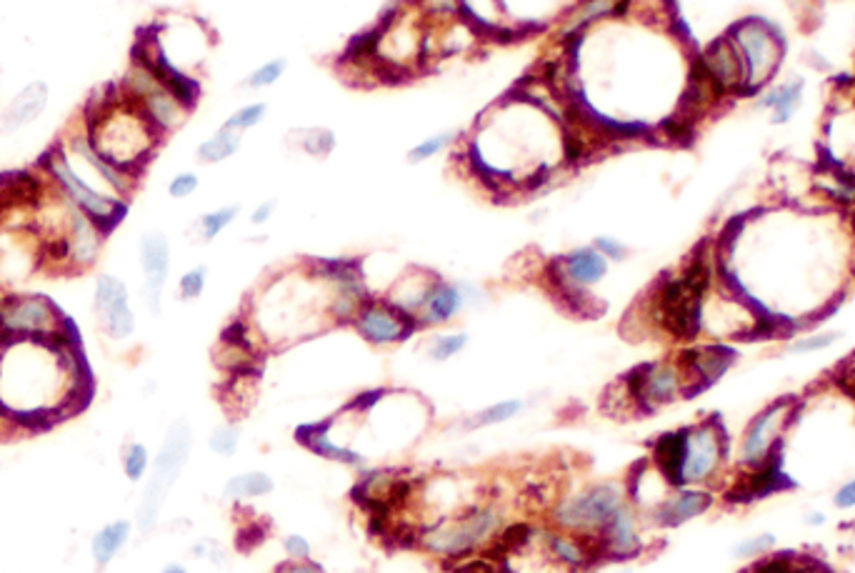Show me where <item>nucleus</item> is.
Here are the masks:
<instances>
[{
  "mask_svg": "<svg viewBox=\"0 0 855 573\" xmlns=\"http://www.w3.org/2000/svg\"><path fill=\"white\" fill-rule=\"evenodd\" d=\"M730 458V441L718 418L690 423L660 433L650 446L648 461L673 488H713L723 478Z\"/></svg>",
  "mask_w": 855,
  "mask_h": 573,
  "instance_id": "obj_1",
  "label": "nucleus"
},
{
  "mask_svg": "<svg viewBox=\"0 0 855 573\" xmlns=\"http://www.w3.org/2000/svg\"><path fill=\"white\" fill-rule=\"evenodd\" d=\"M505 521L508 518H505L503 501L488 493L478 503L453 513V516L438 518V521L420 526L415 531L413 548L443 563L458 561V558L493 548Z\"/></svg>",
  "mask_w": 855,
  "mask_h": 573,
  "instance_id": "obj_2",
  "label": "nucleus"
},
{
  "mask_svg": "<svg viewBox=\"0 0 855 573\" xmlns=\"http://www.w3.org/2000/svg\"><path fill=\"white\" fill-rule=\"evenodd\" d=\"M158 136L135 101L128 106L100 108L98 123H90V143L95 151L123 171L140 166L153 153Z\"/></svg>",
  "mask_w": 855,
  "mask_h": 573,
  "instance_id": "obj_3",
  "label": "nucleus"
},
{
  "mask_svg": "<svg viewBox=\"0 0 855 573\" xmlns=\"http://www.w3.org/2000/svg\"><path fill=\"white\" fill-rule=\"evenodd\" d=\"M623 503H628V493L625 483L618 478L583 483L555 498L553 506L548 508V526L595 538Z\"/></svg>",
  "mask_w": 855,
  "mask_h": 573,
  "instance_id": "obj_4",
  "label": "nucleus"
},
{
  "mask_svg": "<svg viewBox=\"0 0 855 573\" xmlns=\"http://www.w3.org/2000/svg\"><path fill=\"white\" fill-rule=\"evenodd\" d=\"M795 418H798V401L795 398H780V401L768 403L763 411L755 413L738 441V453H735L738 471H760V468L778 461L780 443L793 428Z\"/></svg>",
  "mask_w": 855,
  "mask_h": 573,
  "instance_id": "obj_5",
  "label": "nucleus"
},
{
  "mask_svg": "<svg viewBox=\"0 0 855 573\" xmlns=\"http://www.w3.org/2000/svg\"><path fill=\"white\" fill-rule=\"evenodd\" d=\"M190 446H193L190 426L185 421H175L170 426L168 436H165L163 446H160L150 481L143 491V501L138 506V531L148 533L155 526L170 488L175 486L178 476L183 473L185 461L190 456Z\"/></svg>",
  "mask_w": 855,
  "mask_h": 573,
  "instance_id": "obj_6",
  "label": "nucleus"
},
{
  "mask_svg": "<svg viewBox=\"0 0 855 573\" xmlns=\"http://www.w3.org/2000/svg\"><path fill=\"white\" fill-rule=\"evenodd\" d=\"M620 381L628 388L638 416L673 406L675 401L688 396V383H685V376L675 358L673 361L640 363V366L630 368Z\"/></svg>",
  "mask_w": 855,
  "mask_h": 573,
  "instance_id": "obj_7",
  "label": "nucleus"
},
{
  "mask_svg": "<svg viewBox=\"0 0 855 573\" xmlns=\"http://www.w3.org/2000/svg\"><path fill=\"white\" fill-rule=\"evenodd\" d=\"M733 46L738 48L740 58L745 66V96L763 88L765 83L773 78L775 68L780 66V48L778 38L773 36L770 28H765L760 21H743L728 33Z\"/></svg>",
  "mask_w": 855,
  "mask_h": 573,
  "instance_id": "obj_8",
  "label": "nucleus"
},
{
  "mask_svg": "<svg viewBox=\"0 0 855 573\" xmlns=\"http://www.w3.org/2000/svg\"><path fill=\"white\" fill-rule=\"evenodd\" d=\"M350 326L368 346L375 348L400 346V343L410 341L415 333H420L418 321L413 316L403 313L388 298L375 296V293L360 306Z\"/></svg>",
  "mask_w": 855,
  "mask_h": 573,
  "instance_id": "obj_9",
  "label": "nucleus"
},
{
  "mask_svg": "<svg viewBox=\"0 0 855 573\" xmlns=\"http://www.w3.org/2000/svg\"><path fill=\"white\" fill-rule=\"evenodd\" d=\"M483 301L485 293L475 283L450 281L438 273L418 313L420 331H438V328L450 326L465 308L480 306Z\"/></svg>",
  "mask_w": 855,
  "mask_h": 573,
  "instance_id": "obj_10",
  "label": "nucleus"
},
{
  "mask_svg": "<svg viewBox=\"0 0 855 573\" xmlns=\"http://www.w3.org/2000/svg\"><path fill=\"white\" fill-rule=\"evenodd\" d=\"M645 528L648 523L643 521V513L633 503H623L595 536L603 563H625L643 556L650 543L645 538Z\"/></svg>",
  "mask_w": 855,
  "mask_h": 573,
  "instance_id": "obj_11",
  "label": "nucleus"
},
{
  "mask_svg": "<svg viewBox=\"0 0 855 573\" xmlns=\"http://www.w3.org/2000/svg\"><path fill=\"white\" fill-rule=\"evenodd\" d=\"M48 171L53 173V178L63 186V191L68 193L70 201H73L90 221L103 223V226H113L115 221H120V216H123V203L90 188L88 183L75 173V168L70 166L68 156H65L63 151L50 153Z\"/></svg>",
  "mask_w": 855,
  "mask_h": 573,
  "instance_id": "obj_12",
  "label": "nucleus"
},
{
  "mask_svg": "<svg viewBox=\"0 0 855 573\" xmlns=\"http://www.w3.org/2000/svg\"><path fill=\"white\" fill-rule=\"evenodd\" d=\"M715 506L713 488H698V486H678L670 488L668 496L653 508V511L643 513V521L648 528H680L685 523L695 521V518L705 516L710 508Z\"/></svg>",
  "mask_w": 855,
  "mask_h": 573,
  "instance_id": "obj_13",
  "label": "nucleus"
},
{
  "mask_svg": "<svg viewBox=\"0 0 855 573\" xmlns=\"http://www.w3.org/2000/svg\"><path fill=\"white\" fill-rule=\"evenodd\" d=\"M698 63L700 68H703L705 78L710 81V86L718 93V98L733 96V93H743L745 96L743 58H740L738 48L733 46V41H730L728 36L710 43L698 56Z\"/></svg>",
  "mask_w": 855,
  "mask_h": 573,
  "instance_id": "obj_14",
  "label": "nucleus"
},
{
  "mask_svg": "<svg viewBox=\"0 0 855 573\" xmlns=\"http://www.w3.org/2000/svg\"><path fill=\"white\" fill-rule=\"evenodd\" d=\"M680 371H683L685 383H688V396L695 391L713 386L735 361V351L720 343H708V346H690L675 356Z\"/></svg>",
  "mask_w": 855,
  "mask_h": 573,
  "instance_id": "obj_15",
  "label": "nucleus"
},
{
  "mask_svg": "<svg viewBox=\"0 0 855 573\" xmlns=\"http://www.w3.org/2000/svg\"><path fill=\"white\" fill-rule=\"evenodd\" d=\"M540 548H543L558 566H563L565 571L570 573L590 571V568L603 563L595 538L558 531V528L550 526L540 528Z\"/></svg>",
  "mask_w": 855,
  "mask_h": 573,
  "instance_id": "obj_16",
  "label": "nucleus"
},
{
  "mask_svg": "<svg viewBox=\"0 0 855 573\" xmlns=\"http://www.w3.org/2000/svg\"><path fill=\"white\" fill-rule=\"evenodd\" d=\"M95 311L110 338L123 341L135 331V316L128 303V288L113 276H100L95 283Z\"/></svg>",
  "mask_w": 855,
  "mask_h": 573,
  "instance_id": "obj_17",
  "label": "nucleus"
},
{
  "mask_svg": "<svg viewBox=\"0 0 855 573\" xmlns=\"http://www.w3.org/2000/svg\"><path fill=\"white\" fill-rule=\"evenodd\" d=\"M0 326L10 333H28V336H48L58 333L60 316L48 298L30 296L10 301L0 311Z\"/></svg>",
  "mask_w": 855,
  "mask_h": 573,
  "instance_id": "obj_18",
  "label": "nucleus"
},
{
  "mask_svg": "<svg viewBox=\"0 0 855 573\" xmlns=\"http://www.w3.org/2000/svg\"><path fill=\"white\" fill-rule=\"evenodd\" d=\"M140 268L145 276V303L150 311L158 313L170 271V243L160 231L145 233L140 238Z\"/></svg>",
  "mask_w": 855,
  "mask_h": 573,
  "instance_id": "obj_19",
  "label": "nucleus"
},
{
  "mask_svg": "<svg viewBox=\"0 0 855 573\" xmlns=\"http://www.w3.org/2000/svg\"><path fill=\"white\" fill-rule=\"evenodd\" d=\"M435 276H438V273L428 271V268H418V266L405 268L400 276H395V281L390 283L388 291H385L383 296L388 298L393 306H398L400 311L408 313V316H413L415 321H418V313L420 308H423L425 296H428Z\"/></svg>",
  "mask_w": 855,
  "mask_h": 573,
  "instance_id": "obj_20",
  "label": "nucleus"
},
{
  "mask_svg": "<svg viewBox=\"0 0 855 573\" xmlns=\"http://www.w3.org/2000/svg\"><path fill=\"white\" fill-rule=\"evenodd\" d=\"M623 483H625V493H628V503H633L640 513L653 511V508L668 496L670 488H673L668 481H665L663 473H660L650 461L638 463V466L625 476Z\"/></svg>",
  "mask_w": 855,
  "mask_h": 573,
  "instance_id": "obj_21",
  "label": "nucleus"
},
{
  "mask_svg": "<svg viewBox=\"0 0 855 573\" xmlns=\"http://www.w3.org/2000/svg\"><path fill=\"white\" fill-rule=\"evenodd\" d=\"M295 438H298L300 446L308 448V451L315 453V456L325 458V461L343 463V466H365L363 453L355 451V448L350 446H343V443H338L333 436H330L328 421L300 426L298 431H295Z\"/></svg>",
  "mask_w": 855,
  "mask_h": 573,
  "instance_id": "obj_22",
  "label": "nucleus"
},
{
  "mask_svg": "<svg viewBox=\"0 0 855 573\" xmlns=\"http://www.w3.org/2000/svg\"><path fill=\"white\" fill-rule=\"evenodd\" d=\"M138 106H140V111L145 113V118L153 123V128L158 133L175 131V128L183 126L185 118L190 116L188 108H185L183 103H180L178 98H175L173 93H170L168 88L163 86V83H160L158 88H153L148 96L140 98Z\"/></svg>",
  "mask_w": 855,
  "mask_h": 573,
  "instance_id": "obj_23",
  "label": "nucleus"
},
{
  "mask_svg": "<svg viewBox=\"0 0 855 573\" xmlns=\"http://www.w3.org/2000/svg\"><path fill=\"white\" fill-rule=\"evenodd\" d=\"M45 103H48V86L45 83H30L25 91H20L13 98V103L0 116V133H13L33 123L43 113Z\"/></svg>",
  "mask_w": 855,
  "mask_h": 573,
  "instance_id": "obj_24",
  "label": "nucleus"
},
{
  "mask_svg": "<svg viewBox=\"0 0 855 573\" xmlns=\"http://www.w3.org/2000/svg\"><path fill=\"white\" fill-rule=\"evenodd\" d=\"M100 251V236L95 231L93 221L85 213H73L70 216L68 233V258L75 266H90Z\"/></svg>",
  "mask_w": 855,
  "mask_h": 573,
  "instance_id": "obj_25",
  "label": "nucleus"
},
{
  "mask_svg": "<svg viewBox=\"0 0 855 573\" xmlns=\"http://www.w3.org/2000/svg\"><path fill=\"white\" fill-rule=\"evenodd\" d=\"M275 491V478L265 471H243L228 478L223 486V498L228 501H253Z\"/></svg>",
  "mask_w": 855,
  "mask_h": 573,
  "instance_id": "obj_26",
  "label": "nucleus"
},
{
  "mask_svg": "<svg viewBox=\"0 0 855 573\" xmlns=\"http://www.w3.org/2000/svg\"><path fill=\"white\" fill-rule=\"evenodd\" d=\"M73 151L78 153L80 158H83L85 163H88L90 168H93L95 173H98L100 178H103L105 183H108L110 188H115V191H128L130 188V173L123 171V168L113 166V163L108 161V158L100 156L98 151L93 148V143L88 141V138H73Z\"/></svg>",
  "mask_w": 855,
  "mask_h": 573,
  "instance_id": "obj_27",
  "label": "nucleus"
},
{
  "mask_svg": "<svg viewBox=\"0 0 855 573\" xmlns=\"http://www.w3.org/2000/svg\"><path fill=\"white\" fill-rule=\"evenodd\" d=\"M525 408V403L520 398H503V401H495L490 406L480 408L473 416L465 418V431H485V428L503 426V423L513 421L520 411Z\"/></svg>",
  "mask_w": 855,
  "mask_h": 573,
  "instance_id": "obj_28",
  "label": "nucleus"
},
{
  "mask_svg": "<svg viewBox=\"0 0 855 573\" xmlns=\"http://www.w3.org/2000/svg\"><path fill=\"white\" fill-rule=\"evenodd\" d=\"M130 536V523L128 521H113L108 526L100 528L98 533L90 541V553H93V561L98 566H108L115 558V553L128 543Z\"/></svg>",
  "mask_w": 855,
  "mask_h": 573,
  "instance_id": "obj_29",
  "label": "nucleus"
},
{
  "mask_svg": "<svg viewBox=\"0 0 855 573\" xmlns=\"http://www.w3.org/2000/svg\"><path fill=\"white\" fill-rule=\"evenodd\" d=\"M243 136L245 133L233 131V128L228 126H220L208 141H203L198 146V161L210 163V166L228 161V158H233L235 153H238L240 143H243Z\"/></svg>",
  "mask_w": 855,
  "mask_h": 573,
  "instance_id": "obj_30",
  "label": "nucleus"
},
{
  "mask_svg": "<svg viewBox=\"0 0 855 573\" xmlns=\"http://www.w3.org/2000/svg\"><path fill=\"white\" fill-rule=\"evenodd\" d=\"M468 341L470 336L465 331H440L438 328V331H433L425 338L423 351L433 363H445L460 356L468 348Z\"/></svg>",
  "mask_w": 855,
  "mask_h": 573,
  "instance_id": "obj_31",
  "label": "nucleus"
},
{
  "mask_svg": "<svg viewBox=\"0 0 855 573\" xmlns=\"http://www.w3.org/2000/svg\"><path fill=\"white\" fill-rule=\"evenodd\" d=\"M290 138H293V146L298 148L300 153H305V156L310 158H318V161L328 158L330 153L338 148V138H335V133L325 126L300 128V131H293V136Z\"/></svg>",
  "mask_w": 855,
  "mask_h": 573,
  "instance_id": "obj_32",
  "label": "nucleus"
},
{
  "mask_svg": "<svg viewBox=\"0 0 855 573\" xmlns=\"http://www.w3.org/2000/svg\"><path fill=\"white\" fill-rule=\"evenodd\" d=\"M800 91H803V83L800 81L783 83V86L765 93V96L758 101V108H768V111H773L775 123H785L790 116H793V108L798 106Z\"/></svg>",
  "mask_w": 855,
  "mask_h": 573,
  "instance_id": "obj_33",
  "label": "nucleus"
},
{
  "mask_svg": "<svg viewBox=\"0 0 855 573\" xmlns=\"http://www.w3.org/2000/svg\"><path fill=\"white\" fill-rule=\"evenodd\" d=\"M458 138H460V133H455V131L433 133V136H428V138H423L420 143H415V146L410 148L408 153H405V161L413 163V166H418V163H425V161H433V158H438L440 153L450 151Z\"/></svg>",
  "mask_w": 855,
  "mask_h": 573,
  "instance_id": "obj_34",
  "label": "nucleus"
},
{
  "mask_svg": "<svg viewBox=\"0 0 855 573\" xmlns=\"http://www.w3.org/2000/svg\"><path fill=\"white\" fill-rule=\"evenodd\" d=\"M238 213H240V206H220L215 208V211L203 213V216L198 218V223H195V231H198L200 241L205 243L215 241L225 228L233 226Z\"/></svg>",
  "mask_w": 855,
  "mask_h": 573,
  "instance_id": "obj_35",
  "label": "nucleus"
},
{
  "mask_svg": "<svg viewBox=\"0 0 855 573\" xmlns=\"http://www.w3.org/2000/svg\"><path fill=\"white\" fill-rule=\"evenodd\" d=\"M413 8L428 26L460 21V0H415Z\"/></svg>",
  "mask_w": 855,
  "mask_h": 573,
  "instance_id": "obj_36",
  "label": "nucleus"
},
{
  "mask_svg": "<svg viewBox=\"0 0 855 573\" xmlns=\"http://www.w3.org/2000/svg\"><path fill=\"white\" fill-rule=\"evenodd\" d=\"M285 71H288V61H285V58H270V61L260 63L258 68H253V71L243 78V88H248V91H268V88H273L275 83L285 76Z\"/></svg>",
  "mask_w": 855,
  "mask_h": 573,
  "instance_id": "obj_37",
  "label": "nucleus"
},
{
  "mask_svg": "<svg viewBox=\"0 0 855 573\" xmlns=\"http://www.w3.org/2000/svg\"><path fill=\"white\" fill-rule=\"evenodd\" d=\"M775 543H778V538H775V533L770 531H760L753 533V536H745L740 538L738 543L733 546V556L740 558V561H758V558L768 556V553H773Z\"/></svg>",
  "mask_w": 855,
  "mask_h": 573,
  "instance_id": "obj_38",
  "label": "nucleus"
},
{
  "mask_svg": "<svg viewBox=\"0 0 855 573\" xmlns=\"http://www.w3.org/2000/svg\"><path fill=\"white\" fill-rule=\"evenodd\" d=\"M265 118H268V103L255 101V103H245V106H240L238 111L230 113V118H225L223 126L233 128V131H240V133H248L253 131V128H258Z\"/></svg>",
  "mask_w": 855,
  "mask_h": 573,
  "instance_id": "obj_39",
  "label": "nucleus"
},
{
  "mask_svg": "<svg viewBox=\"0 0 855 573\" xmlns=\"http://www.w3.org/2000/svg\"><path fill=\"white\" fill-rule=\"evenodd\" d=\"M208 446L215 456L220 458H233L238 453L240 446V428L235 423H220L210 431Z\"/></svg>",
  "mask_w": 855,
  "mask_h": 573,
  "instance_id": "obj_40",
  "label": "nucleus"
},
{
  "mask_svg": "<svg viewBox=\"0 0 855 573\" xmlns=\"http://www.w3.org/2000/svg\"><path fill=\"white\" fill-rule=\"evenodd\" d=\"M205 281H208V268L205 266H195L185 271L178 281L180 301H198L205 291Z\"/></svg>",
  "mask_w": 855,
  "mask_h": 573,
  "instance_id": "obj_41",
  "label": "nucleus"
},
{
  "mask_svg": "<svg viewBox=\"0 0 855 573\" xmlns=\"http://www.w3.org/2000/svg\"><path fill=\"white\" fill-rule=\"evenodd\" d=\"M840 338L838 331H818V333H805V336L795 338V341H790L788 351L790 353H818L825 351V348L833 346L835 341Z\"/></svg>",
  "mask_w": 855,
  "mask_h": 573,
  "instance_id": "obj_42",
  "label": "nucleus"
},
{
  "mask_svg": "<svg viewBox=\"0 0 855 573\" xmlns=\"http://www.w3.org/2000/svg\"><path fill=\"white\" fill-rule=\"evenodd\" d=\"M148 463H150V456H148V448H145L143 443H130V446H125L123 471L130 481H140V478L145 476V471H148Z\"/></svg>",
  "mask_w": 855,
  "mask_h": 573,
  "instance_id": "obj_43",
  "label": "nucleus"
},
{
  "mask_svg": "<svg viewBox=\"0 0 855 573\" xmlns=\"http://www.w3.org/2000/svg\"><path fill=\"white\" fill-rule=\"evenodd\" d=\"M590 243H593L595 251H598L608 263H623L625 258L630 256L628 243H623L620 238L610 236V233H600V236H595Z\"/></svg>",
  "mask_w": 855,
  "mask_h": 573,
  "instance_id": "obj_44",
  "label": "nucleus"
},
{
  "mask_svg": "<svg viewBox=\"0 0 855 573\" xmlns=\"http://www.w3.org/2000/svg\"><path fill=\"white\" fill-rule=\"evenodd\" d=\"M280 546H283L285 558H290V561H308V558H313V543L303 533H285Z\"/></svg>",
  "mask_w": 855,
  "mask_h": 573,
  "instance_id": "obj_45",
  "label": "nucleus"
},
{
  "mask_svg": "<svg viewBox=\"0 0 855 573\" xmlns=\"http://www.w3.org/2000/svg\"><path fill=\"white\" fill-rule=\"evenodd\" d=\"M198 186H200V181H198V176H195V173H178V176L173 178V181L168 183V193H170V198H188V196H193L195 191H198Z\"/></svg>",
  "mask_w": 855,
  "mask_h": 573,
  "instance_id": "obj_46",
  "label": "nucleus"
},
{
  "mask_svg": "<svg viewBox=\"0 0 855 573\" xmlns=\"http://www.w3.org/2000/svg\"><path fill=\"white\" fill-rule=\"evenodd\" d=\"M273 573H328V571H325L323 563L315 561V558H308V561H290V558H285V561H280L278 566L273 568Z\"/></svg>",
  "mask_w": 855,
  "mask_h": 573,
  "instance_id": "obj_47",
  "label": "nucleus"
},
{
  "mask_svg": "<svg viewBox=\"0 0 855 573\" xmlns=\"http://www.w3.org/2000/svg\"><path fill=\"white\" fill-rule=\"evenodd\" d=\"M833 503L838 511H853L855 508V476L848 478L838 486V491L833 493Z\"/></svg>",
  "mask_w": 855,
  "mask_h": 573,
  "instance_id": "obj_48",
  "label": "nucleus"
},
{
  "mask_svg": "<svg viewBox=\"0 0 855 573\" xmlns=\"http://www.w3.org/2000/svg\"><path fill=\"white\" fill-rule=\"evenodd\" d=\"M193 556L208 558L210 563H220V561H223V546H220L218 541H210V538H203V541H198L193 546Z\"/></svg>",
  "mask_w": 855,
  "mask_h": 573,
  "instance_id": "obj_49",
  "label": "nucleus"
},
{
  "mask_svg": "<svg viewBox=\"0 0 855 573\" xmlns=\"http://www.w3.org/2000/svg\"><path fill=\"white\" fill-rule=\"evenodd\" d=\"M275 211H278V201L275 198H268V201H260L258 206L253 208V213H250V223L253 226H268L270 218L275 216Z\"/></svg>",
  "mask_w": 855,
  "mask_h": 573,
  "instance_id": "obj_50",
  "label": "nucleus"
},
{
  "mask_svg": "<svg viewBox=\"0 0 855 573\" xmlns=\"http://www.w3.org/2000/svg\"><path fill=\"white\" fill-rule=\"evenodd\" d=\"M805 523H808V526H823V523H825V513L823 511L808 513V516H805Z\"/></svg>",
  "mask_w": 855,
  "mask_h": 573,
  "instance_id": "obj_51",
  "label": "nucleus"
},
{
  "mask_svg": "<svg viewBox=\"0 0 855 573\" xmlns=\"http://www.w3.org/2000/svg\"><path fill=\"white\" fill-rule=\"evenodd\" d=\"M160 573H188V568H183L180 563H170V566H165Z\"/></svg>",
  "mask_w": 855,
  "mask_h": 573,
  "instance_id": "obj_52",
  "label": "nucleus"
},
{
  "mask_svg": "<svg viewBox=\"0 0 855 573\" xmlns=\"http://www.w3.org/2000/svg\"><path fill=\"white\" fill-rule=\"evenodd\" d=\"M613 573H633V571H630V568H618V571H613Z\"/></svg>",
  "mask_w": 855,
  "mask_h": 573,
  "instance_id": "obj_53",
  "label": "nucleus"
},
{
  "mask_svg": "<svg viewBox=\"0 0 855 573\" xmlns=\"http://www.w3.org/2000/svg\"><path fill=\"white\" fill-rule=\"evenodd\" d=\"M358 573H363V571H358Z\"/></svg>",
  "mask_w": 855,
  "mask_h": 573,
  "instance_id": "obj_54",
  "label": "nucleus"
},
{
  "mask_svg": "<svg viewBox=\"0 0 855 573\" xmlns=\"http://www.w3.org/2000/svg\"><path fill=\"white\" fill-rule=\"evenodd\" d=\"M0 311H3V308H0Z\"/></svg>",
  "mask_w": 855,
  "mask_h": 573,
  "instance_id": "obj_55",
  "label": "nucleus"
}]
</instances>
